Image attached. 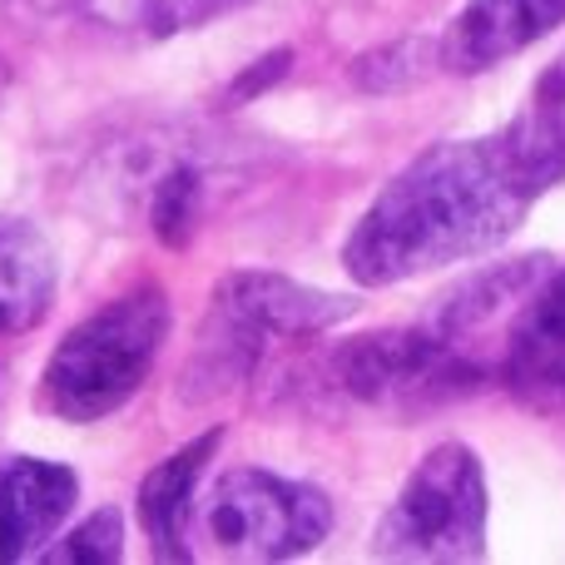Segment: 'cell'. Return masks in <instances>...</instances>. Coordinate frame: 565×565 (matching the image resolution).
<instances>
[{"mask_svg":"<svg viewBox=\"0 0 565 565\" xmlns=\"http://www.w3.org/2000/svg\"><path fill=\"white\" fill-rule=\"evenodd\" d=\"M507 139L541 189L565 179V55L536 79L526 109L511 119Z\"/></svg>","mask_w":565,"mask_h":565,"instance_id":"8fae6325","label":"cell"},{"mask_svg":"<svg viewBox=\"0 0 565 565\" xmlns=\"http://www.w3.org/2000/svg\"><path fill=\"white\" fill-rule=\"evenodd\" d=\"M79 477L60 461L6 457L0 461V565L25 561L60 531V521L75 511Z\"/></svg>","mask_w":565,"mask_h":565,"instance_id":"52a82bcc","label":"cell"},{"mask_svg":"<svg viewBox=\"0 0 565 565\" xmlns=\"http://www.w3.org/2000/svg\"><path fill=\"white\" fill-rule=\"evenodd\" d=\"M169 338V302L159 288H135L60 338L45 367V407L65 422H99L119 412L154 367Z\"/></svg>","mask_w":565,"mask_h":565,"instance_id":"7a4b0ae2","label":"cell"},{"mask_svg":"<svg viewBox=\"0 0 565 565\" xmlns=\"http://www.w3.org/2000/svg\"><path fill=\"white\" fill-rule=\"evenodd\" d=\"M541 194L507 135L437 145L372 199L342 264L367 288L461 264L516 234Z\"/></svg>","mask_w":565,"mask_h":565,"instance_id":"6da1fadb","label":"cell"},{"mask_svg":"<svg viewBox=\"0 0 565 565\" xmlns=\"http://www.w3.org/2000/svg\"><path fill=\"white\" fill-rule=\"evenodd\" d=\"M199 209H204V179L194 164H164L145 184V218L169 248L189 244L199 228Z\"/></svg>","mask_w":565,"mask_h":565,"instance_id":"4fadbf2b","label":"cell"},{"mask_svg":"<svg viewBox=\"0 0 565 565\" xmlns=\"http://www.w3.org/2000/svg\"><path fill=\"white\" fill-rule=\"evenodd\" d=\"M45 561H55V565H70V561L109 565V561H119V511H95V516H89L85 526L70 531L60 546H50Z\"/></svg>","mask_w":565,"mask_h":565,"instance_id":"5bb4252c","label":"cell"},{"mask_svg":"<svg viewBox=\"0 0 565 565\" xmlns=\"http://www.w3.org/2000/svg\"><path fill=\"white\" fill-rule=\"evenodd\" d=\"M561 20L565 0H471L441 35V65L451 75H481L551 35Z\"/></svg>","mask_w":565,"mask_h":565,"instance_id":"8992f818","label":"cell"},{"mask_svg":"<svg viewBox=\"0 0 565 565\" xmlns=\"http://www.w3.org/2000/svg\"><path fill=\"white\" fill-rule=\"evenodd\" d=\"M218 451V431H204L199 441L179 447L169 461H159L139 487V521H145L149 541L164 561H184V531H189V511H194V487L204 477V461Z\"/></svg>","mask_w":565,"mask_h":565,"instance_id":"9c48e42d","label":"cell"},{"mask_svg":"<svg viewBox=\"0 0 565 565\" xmlns=\"http://www.w3.org/2000/svg\"><path fill=\"white\" fill-rule=\"evenodd\" d=\"M332 526V507L302 481L238 467L214 481L199 531L224 561H288L312 551Z\"/></svg>","mask_w":565,"mask_h":565,"instance_id":"277c9868","label":"cell"},{"mask_svg":"<svg viewBox=\"0 0 565 565\" xmlns=\"http://www.w3.org/2000/svg\"><path fill=\"white\" fill-rule=\"evenodd\" d=\"M55 302V254L45 234L0 218V332H30Z\"/></svg>","mask_w":565,"mask_h":565,"instance_id":"30bf717a","label":"cell"},{"mask_svg":"<svg viewBox=\"0 0 565 565\" xmlns=\"http://www.w3.org/2000/svg\"><path fill=\"white\" fill-rule=\"evenodd\" d=\"M487 546V481L461 441H441L397 491L372 536L382 561H477Z\"/></svg>","mask_w":565,"mask_h":565,"instance_id":"3957f363","label":"cell"},{"mask_svg":"<svg viewBox=\"0 0 565 565\" xmlns=\"http://www.w3.org/2000/svg\"><path fill=\"white\" fill-rule=\"evenodd\" d=\"M507 382L531 407H565V274L536 288L507 332Z\"/></svg>","mask_w":565,"mask_h":565,"instance_id":"ba28073f","label":"cell"},{"mask_svg":"<svg viewBox=\"0 0 565 565\" xmlns=\"http://www.w3.org/2000/svg\"><path fill=\"white\" fill-rule=\"evenodd\" d=\"M422 65H427V40H402V45H387L377 55H362L352 75L362 89H402L422 79Z\"/></svg>","mask_w":565,"mask_h":565,"instance_id":"9a60e30c","label":"cell"},{"mask_svg":"<svg viewBox=\"0 0 565 565\" xmlns=\"http://www.w3.org/2000/svg\"><path fill=\"white\" fill-rule=\"evenodd\" d=\"M338 382L358 402L387 412H422L457 402L481 387V362L461 352L437 328H407V332H377L338 352Z\"/></svg>","mask_w":565,"mask_h":565,"instance_id":"5b68a950","label":"cell"},{"mask_svg":"<svg viewBox=\"0 0 565 565\" xmlns=\"http://www.w3.org/2000/svg\"><path fill=\"white\" fill-rule=\"evenodd\" d=\"M40 10H79V15L99 20V25L115 30H135V35H179V30H194L204 20L234 10L238 0H25Z\"/></svg>","mask_w":565,"mask_h":565,"instance_id":"7c38bea8","label":"cell"}]
</instances>
